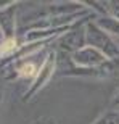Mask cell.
Here are the masks:
<instances>
[{"mask_svg":"<svg viewBox=\"0 0 119 124\" xmlns=\"http://www.w3.org/2000/svg\"><path fill=\"white\" fill-rule=\"evenodd\" d=\"M36 73H37V68H36L34 63H24L21 66V69H19V74L21 76H26V78H32Z\"/></svg>","mask_w":119,"mask_h":124,"instance_id":"2","label":"cell"},{"mask_svg":"<svg viewBox=\"0 0 119 124\" xmlns=\"http://www.w3.org/2000/svg\"><path fill=\"white\" fill-rule=\"evenodd\" d=\"M15 48H16V40L15 39H7L5 42L0 44V56L8 55L10 52H13Z\"/></svg>","mask_w":119,"mask_h":124,"instance_id":"1","label":"cell"}]
</instances>
